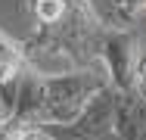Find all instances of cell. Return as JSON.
<instances>
[{
	"label": "cell",
	"mask_w": 146,
	"mask_h": 140,
	"mask_svg": "<svg viewBox=\"0 0 146 140\" xmlns=\"http://www.w3.org/2000/svg\"><path fill=\"white\" fill-rule=\"evenodd\" d=\"M16 140H50V134H47L44 128H25Z\"/></svg>",
	"instance_id": "obj_6"
},
{
	"label": "cell",
	"mask_w": 146,
	"mask_h": 140,
	"mask_svg": "<svg viewBox=\"0 0 146 140\" xmlns=\"http://www.w3.org/2000/svg\"><path fill=\"white\" fill-rule=\"evenodd\" d=\"M115 103L118 90L106 84L90 97V103L65 125H40L50 140H118L115 137Z\"/></svg>",
	"instance_id": "obj_2"
},
{
	"label": "cell",
	"mask_w": 146,
	"mask_h": 140,
	"mask_svg": "<svg viewBox=\"0 0 146 140\" xmlns=\"http://www.w3.org/2000/svg\"><path fill=\"white\" fill-rule=\"evenodd\" d=\"M106 31L109 25L100 19L90 0H68L59 19L34 25L31 37L22 41L25 62L40 75L100 69V44Z\"/></svg>",
	"instance_id": "obj_1"
},
{
	"label": "cell",
	"mask_w": 146,
	"mask_h": 140,
	"mask_svg": "<svg viewBox=\"0 0 146 140\" xmlns=\"http://www.w3.org/2000/svg\"><path fill=\"white\" fill-rule=\"evenodd\" d=\"M140 56H143V37L127 28H109L100 44V62L106 65V78L121 93L137 90Z\"/></svg>",
	"instance_id": "obj_3"
},
{
	"label": "cell",
	"mask_w": 146,
	"mask_h": 140,
	"mask_svg": "<svg viewBox=\"0 0 146 140\" xmlns=\"http://www.w3.org/2000/svg\"><path fill=\"white\" fill-rule=\"evenodd\" d=\"M115 137L118 140H146V100L134 93L118 90L115 103Z\"/></svg>",
	"instance_id": "obj_4"
},
{
	"label": "cell",
	"mask_w": 146,
	"mask_h": 140,
	"mask_svg": "<svg viewBox=\"0 0 146 140\" xmlns=\"http://www.w3.org/2000/svg\"><path fill=\"white\" fill-rule=\"evenodd\" d=\"M22 131H25V125L16 115H0V140H16Z\"/></svg>",
	"instance_id": "obj_5"
}]
</instances>
